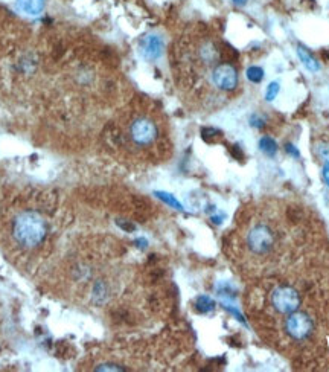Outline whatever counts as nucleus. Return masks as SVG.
Wrapping results in <instances>:
<instances>
[{
  "mask_svg": "<svg viewBox=\"0 0 329 372\" xmlns=\"http://www.w3.org/2000/svg\"><path fill=\"white\" fill-rule=\"evenodd\" d=\"M52 228L51 207L43 196H14L0 206V249L20 269H34L46 257Z\"/></svg>",
  "mask_w": 329,
  "mask_h": 372,
  "instance_id": "f257e3e1",
  "label": "nucleus"
},
{
  "mask_svg": "<svg viewBox=\"0 0 329 372\" xmlns=\"http://www.w3.org/2000/svg\"><path fill=\"white\" fill-rule=\"evenodd\" d=\"M110 145L131 154H154L159 150L162 130L157 117L143 110H134L109 133Z\"/></svg>",
  "mask_w": 329,
  "mask_h": 372,
  "instance_id": "f03ea898",
  "label": "nucleus"
},
{
  "mask_svg": "<svg viewBox=\"0 0 329 372\" xmlns=\"http://www.w3.org/2000/svg\"><path fill=\"white\" fill-rule=\"evenodd\" d=\"M272 304L282 315H291L301 307V296L293 287H277L272 294Z\"/></svg>",
  "mask_w": 329,
  "mask_h": 372,
  "instance_id": "7ed1b4c3",
  "label": "nucleus"
},
{
  "mask_svg": "<svg viewBox=\"0 0 329 372\" xmlns=\"http://www.w3.org/2000/svg\"><path fill=\"white\" fill-rule=\"evenodd\" d=\"M274 236L270 228L264 225L255 226L247 235V246L248 249L256 255H264L268 254L270 249L273 247Z\"/></svg>",
  "mask_w": 329,
  "mask_h": 372,
  "instance_id": "20e7f679",
  "label": "nucleus"
},
{
  "mask_svg": "<svg viewBox=\"0 0 329 372\" xmlns=\"http://www.w3.org/2000/svg\"><path fill=\"white\" fill-rule=\"evenodd\" d=\"M285 330L288 336L294 340H303L311 336L314 330V323L311 317L306 313L301 311H294L290 315V317L285 322Z\"/></svg>",
  "mask_w": 329,
  "mask_h": 372,
  "instance_id": "39448f33",
  "label": "nucleus"
},
{
  "mask_svg": "<svg viewBox=\"0 0 329 372\" xmlns=\"http://www.w3.org/2000/svg\"><path fill=\"white\" fill-rule=\"evenodd\" d=\"M212 86L219 92H232L238 86V72L230 63H219L212 73Z\"/></svg>",
  "mask_w": 329,
  "mask_h": 372,
  "instance_id": "423d86ee",
  "label": "nucleus"
},
{
  "mask_svg": "<svg viewBox=\"0 0 329 372\" xmlns=\"http://www.w3.org/2000/svg\"><path fill=\"white\" fill-rule=\"evenodd\" d=\"M140 52L148 61H156L163 52V40L159 35H146L140 43Z\"/></svg>",
  "mask_w": 329,
  "mask_h": 372,
  "instance_id": "0eeeda50",
  "label": "nucleus"
},
{
  "mask_svg": "<svg viewBox=\"0 0 329 372\" xmlns=\"http://www.w3.org/2000/svg\"><path fill=\"white\" fill-rule=\"evenodd\" d=\"M17 6L20 11L29 14V16H38L44 9V0H19Z\"/></svg>",
  "mask_w": 329,
  "mask_h": 372,
  "instance_id": "6e6552de",
  "label": "nucleus"
},
{
  "mask_svg": "<svg viewBox=\"0 0 329 372\" xmlns=\"http://www.w3.org/2000/svg\"><path fill=\"white\" fill-rule=\"evenodd\" d=\"M297 55H299V58H301L302 64H303L308 70H311V72H319V70H320L319 61H317V59L314 58L303 46H299V48H297Z\"/></svg>",
  "mask_w": 329,
  "mask_h": 372,
  "instance_id": "1a4fd4ad",
  "label": "nucleus"
},
{
  "mask_svg": "<svg viewBox=\"0 0 329 372\" xmlns=\"http://www.w3.org/2000/svg\"><path fill=\"white\" fill-rule=\"evenodd\" d=\"M259 150L268 157H274L277 154V143L273 138L264 136L259 139Z\"/></svg>",
  "mask_w": 329,
  "mask_h": 372,
  "instance_id": "9d476101",
  "label": "nucleus"
},
{
  "mask_svg": "<svg viewBox=\"0 0 329 372\" xmlns=\"http://www.w3.org/2000/svg\"><path fill=\"white\" fill-rule=\"evenodd\" d=\"M246 75H247V78H248L251 83L258 84V83H261V81L264 80V69L259 67V66H251V67L247 69Z\"/></svg>",
  "mask_w": 329,
  "mask_h": 372,
  "instance_id": "9b49d317",
  "label": "nucleus"
},
{
  "mask_svg": "<svg viewBox=\"0 0 329 372\" xmlns=\"http://www.w3.org/2000/svg\"><path fill=\"white\" fill-rule=\"evenodd\" d=\"M215 308V302L207 296H200L197 299V310L200 313H209Z\"/></svg>",
  "mask_w": 329,
  "mask_h": 372,
  "instance_id": "f8f14e48",
  "label": "nucleus"
},
{
  "mask_svg": "<svg viewBox=\"0 0 329 372\" xmlns=\"http://www.w3.org/2000/svg\"><path fill=\"white\" fill-rule=\"evenodd\" d=\"M279 90H280V86H279L277 81L270 83V84H268V87H267V92H265V99L267 101H273L277 96Z\"/></svg>",
  "mask_w": 329,
  "mask_h": 372,
  "instance_id": "ddd939ff",
  "label": "nucleus"
},
{
  "mask_svg": "<svg viewBox=\"0 0 329 372\" xmlns=\"http://www.w3.org/2000/svg\"><path fill=\"white\" fill-rule=\"evenodd\" d=\"M156 196L159 197V199H162L164 203H168L169 206H172V207H175V209H182V204L178 203L171 194H166V192H156Z\"/></svg>",
  "mask_w": 329,
  "mask_h": 372,
  "instance_id": "4468645a",
  "label": "nucleus"
},
{
  "mask_svg": "<svg viewBox=\"0 0 329 372\" xmlns=\"http://www.w3.org/2000/svg\"><path fill=\"white\" fill-rule=\"evenodd\" d=\"M250 125L255 127V128H258V130H261V128L265 127V121H264V117H262L261 114H253V116L250 117Z\"/></svg>",
  "mask_w": 329,
  "mask_h": 372,
  "instance_id": "2eb2a0df",
  "label": "nucleus"
},
{
  "mask_svg": "<svg viewBox=\"0 0 329 372\" xmlns=\"http://www.w3.org/2000/svg\"><path fill=\"white\" fill-rule=\"evenodd\" d=\"M317 151H319V156L326 162L329 160V143H320L317 146Z\"/></svg>",
  "mask_w": 329,
  "mask_h": 372,
  "instance_id": "dca6fc26",
  "label": "nucleus"
},
{
  "mask_svg": "<svg viewBox=\"0 0 329 372\" xmlns=\"http://www.w3.org/2000/svg\"><path fill=\"white\" fill-rule=\"evenodd\" d=\"M285 151H287L290 156H293V157H301V153H299V150H297V148H296L293 143H287V145H285Z\"/></svg>",
  "mask_w": 329,
  "mask_h": 372,
  "instance_id": "f3484780",
  "label": "nucleus"
},
{
  "mask_svg": "<svg viewBox=\"0 0 329 372\" xmlns=\"http://www.w3.org/2000/svg\"><path fill=\"white\" fill-rule=\"evenodd\" d=\"M322 177H323L325 183L329 186V160H326V162H325L323 170H322Z\"/></svg>",
  "mask_w": 329,
  "mask_h": 372,
  "instance_id": "a211bd4d",
  "label": "nucleus"
},
{
  "mask_svg": "<svg viewBox=\"0 0 329 372\" xmlns=\"http://www.w3.org/2000/svg\"><path fill=\"white\" fill-rule=\"evenodd\" d=\"M233 2L238 3V5H244V3L247 2V0H233Z\"/></svg>",
  "mask_w": 329,
  "mask_h": 372,
  "instance_id": "6ab92c4d",
  "label": "nucleus"
}]
</instances>
